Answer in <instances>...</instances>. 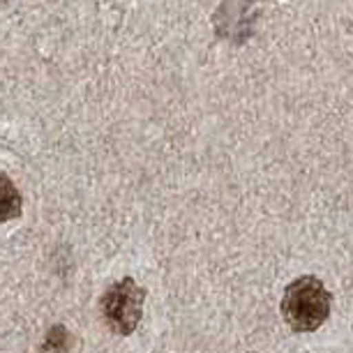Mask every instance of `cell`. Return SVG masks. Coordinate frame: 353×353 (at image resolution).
<instances>
[{"instance_id": "6da1fadb", "label": "cell", "mask_w": 353, "mask_h": 353, "mask_svg": "<svg viewBox=\"0 0 353 353\" xmlns=\"http://www.w3.org/2000/svg\"><path fill=\"white\" fill-rule=\"evenodd\" d=\"M330 291L321 279L305 275L286 286L282 298V316L296 332H314L330 316Z\"/></svg>"}, {"instance_id": "7a4b0ae2", "label": "cell", "mask_w": 353, "mask_h": 353, "mask_svg": "<svg viewBox=\"0 0 353 353\" xmlns=\"http://www.w3.org/2000/svg\"><path fill=\"white\" fill-rule=\"evenodd\" d=\"M145 289H141L132 277L109 286L102 296V314L109 328L118 335H132L143 316Z\"/></svg>"}, {"instance_id": "3957f363", "label": "cell", "mask_w": 353, "mask_h": 353, "mask_svg": "<svg viewBox=\"0 0 353 353\" xmlns=\"http://www.w3.org/2000/svg\"><path fill=\"white\" fill-rule=\"evenodd\" d=\"M21 194L14 188V183L10 181V176L0 173V222H8L21 215Z\"/></svg>"}, {"instance_id": "277c9868", "label": "cell", "mask_w": 353, "mask_h": 353, "mask_svg": "<svg viewBox=\"0 0 353 353\" xmlns=\"http://www.w3.org/2000/svg\"><path fill=\"white\" fill-rule=\"evenodd\" d=\"M70 346V335L68 330L63 328V325H53L49 330V335H46V342H44V349L46 351H56L61 353Z\"/></svg>"}]
</instances>
